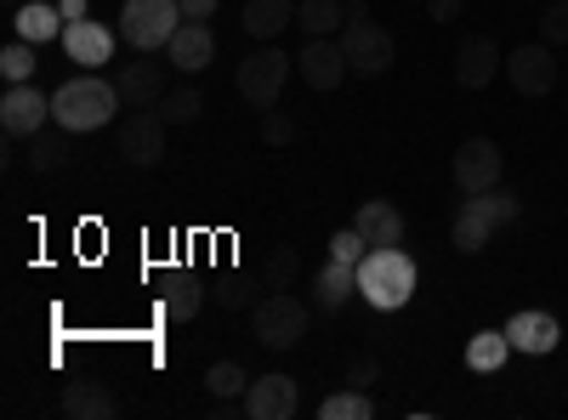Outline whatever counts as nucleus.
I'll list each match as a JSON object with an SVG mask.
<instances>
[{"mask_svg": "<svg viewBox=\"0 0 568 420\" xmlns=\"http://www.w3.org/2000/svg\"><path fill=\"white\" fill-rule=\"evenodd\" d=\"M120 103H125V98H120L114 80H103L98 69H80L74 80H63V85L52 91V125H63L69 136L103 131V125H114Z\"/></svg>", "mask_w": 568, "mask_h": 420, "instance_id": "nucleus-1", "label": "nucleus"}, {"mask_svg": "<svg viewBox=\"0 0 568 420\" xmlns=\"http://www.w3.org/2000/svg\"><path fill=\"white\" fill-rule=\"evenodd\" d=\"M415 262L404 256V245H369V256L358 262V296L375 313H398L415 296Z\"/></svg>", "mask_w": 568, "mask_h": 420, "instance_id": "nucleus-2", "label": "nucleus"}, {"mask_svg": "<svg viewBox=\"0 0 568 420\" xmlns=\"http://www.w3.org/2000/svg\"><path fill=\"white\" fill-rule=\"evenodd\" d=\"M291 69H296V58H284L273 40H262L256 52L233 69V85H240V98L256 109V114H267V109H278V98H284V80H291Z\"/></svg>", "mask_w": 568, "mask_h": 420, "instance_id": "nucleus-3", "label": "nucleus"}, {"mask_svg": "<svg viewBox=\"0 0 568 420\" xmlns=\"http://www.w3.org/2000/svg\"><path fill=\"white\" fill-rule=\"evenodd\" d=\"M251 330H256L262 347L291 352V347L307 336V301L291 296V290H267V296L251 307Z\"/></svg>", "mask_w": 568, "mask_h": 420, "instance_id": "nucleus-4", "label": "nucleus"}, {"mask_svg": "<svg viewBox=\"0 0 568 420\" xmlns=\"http://www.w3.org/2000/svg\"><path fill=\"white\" fill-rule=\"evenodd\" d=\"M182 7L176 0H125L120 7V34L125 45H136V52H160V45H171V34L182 29Z\"/></svg>", "mask_w": 568, "mask_h": 420, "instance_id": "nucleus-5", "label": "nucleus"}, {"mask_svg": "<svg viewBox=\"0 0 568 420\" xmlns=\"http://www.w3.org/2000/svg\"><path fill=\"white\" fill-rule=\"evenodd\" d=\"M342 52H347V69H353L358 80H375V74H387V69H393L398 45H393L387 23H375V18L364 12V18H347V29H342Z\"/></svg>", "mask_w": 568, "mask_h": 420, "instance_id": "nucleus-6", "label": "nucleus"}, {"mask_svg": "<svg viewBox=\"0 0 568 420\" xmlns=\"http://www.w3.org/2000/svg\"><path fill=\"white\" fill-rule=\"evenodd\" d=\"M165 125L171 120L160 109H131L125 125H120V136H114V154L125 165H136V171H154L165 160Z\"/></svg>", "mask_w": 568, "mask_h": 420, "instance_id": "nucleus-7", "label": "nucleus"}, {"mask_svg": "<svg viewBox=\"0 0 568 420\" xmlns=\"http://www.w3.org/2000/svg\"><path fill=\"white\" fill-rule=\"evenodd\" d=\"M500 171H506V160H500V148L489 143V136H466V143L455 148V160H449V176H455L460 194L500 188Z\"/></svg>", "mask_w": 568, "mask_h": 420, "instance_id": "nucleus-8", "label": "nucleus"}, {"mask_svg": "<svg viewBox=\"0 0 568 420\" xmlns=\"http://www.w3.org/2000/svg\"><path fill=\"white\" fill-rule=\"evenodd\" d=\"M506 80L517 85V98H546L557 85V45L529 40V45H517V52H506Z\"/></svg>", "mask_w": 568, "mask_h": 420, "instance_id": "nucleus-9", "label": "nucleus"}, {"mask_svg": "<svg viewBox=\"0 0 568 420\" xmlns=\"http://www.w3.org/2000/svg\"><path fill=\"white\" fill-rule=\"evenodd\" d=\"M45 125H52V98H45L34 80L0 91V131H7V136H34Z\"/></svg>", "mask_w": 568, "mask_h": 420, "instance_id": "nucleus-10", "label": "nucleus"}, {"mask_svg": "<svg viewBox=\"0 0 568 420\" xmlns=\"http://www.w3.org/2000/svg\"><path fill=\"white\" fill-rule=\"evenodd\" d=\"M495 74H506V58H500V45L489 34H466L455 45V85L460 91H484Z\"/></svg>", "mask_w": 568, "mask_h": 420, "instance_id": "nucleus-11", "label": "nucleus"}, {"mask_svg": "<svg viewBox=\"0 0 568 420\" xmlns=\"http://www.w3.org/2000/svg\"><path fill=\"white\" fill-rule=\"evenodd\" d=\"M240 409L251 420H291L302 409V387H296V376H262V381L245 387Z\"/></svg>", "mask_w": 568, "mask_h": 420, "instance_id": "nucleus-12", "label": "nucleus"}, {"mask_svg": "<svg viewBox=\"0 0 568 420\" xmlns=\"http://www.w3.org/2000/svg\"><path fill=\"white\" fill-rule=\"evenodd\" d=\"M307 91H342V80L353 74L347 69V52H342V40L336 34H324V40H307L302 45V58H296Z\"/></svg>", "mask_w": 568, "mask_h": 420, "instance_id": "nucleus-13", "label": "nucleus"}, {"mask_svg": "<svg viewBox=\"0 0 568 420\" xmlns=\"http://www.w3.org/2000/svg\"><path fill=\"white\" fill-rule=\"evenodd\" d=\"M506 341H511V352H524V358H546V352H557V341H562V330H557V318L551 313H540V307H524V313H511L506 324Z\"/></svg>", "mask_w": 568, "mask_h": 420, "instance_id": "nucleus-14", "label": "nucleus"}, {"mask_svg": "<svg viewBox=\"0 0 568 420\" xmlns=\"http://www.w3.org/2000/svg\"><path fill=\"white\" fill-rule=\"evenodd\" d=\"M63 52H69V63H80V69H109V63H114V29L98 23V18H80V23L63 29Z\"/></svg>", "mask_w": 568, "mask_h": 420, "instance_id": "nucleus-15", "label": "nucleus"}, {"mask_svg": "<svg viewBox=\"0 0 568 420\" xmlns=\"http://www.w3.org/2000/svg\"><path fill=\"white\" fill-rule=\"evenodd\" d=\"M114 85H120L125 109H160L171 91V74H165V63H120Z\"/></svg>", "mask_w": 568, "mask_h": 420, "instance_id": "nucleus-16", "label": "nucleus"}, {"mask_svg": "<svg viewBox=\"0 0 568 420\" xmlns=\"http://www.w3.org/2000/svg\"><path fill=\"white\" fill-rule=\"evenodd\" d=\"M171 69H182V74H200V69H211L216 63V34H211V23H200V18H187L176 34H171Z\"/></svg>", "mask_w": 568, "mask_h": 420, "instance_id": "nucleus-17", "label": "nucleus"}, {"mask_svg": "<svg viewBox=\"0 0 568 420\" xmlns=\"http://www.w3.org/2000/svg\"><path fill=\"white\" fill-rule=\"evenodd\" d=\"M353 290H358V267H353V262L329 256V262L313 273V307H318V313H342V307L353 301Z\"/></svg>", "mask_w": 568, "mask_h": 420, "instance_id": "nucleus-18", "label": "nucleus"}, {"mask_svg": "<svg viewBox=\"0 0 568 420\" xmlns=\"http://www.w3.org/2000/svg\"><path fill=\"white\" fill-rule=\"evenodd\" d=\"M160 313L171 318V324H194L200 313H205V285L187 267H176L171 278H165V290H160Z\"/></svg>", "mask_w": 568, "mask_h": 420, "instance_id": "nucleus-19", "label": "nucleus"}, {"mask_svg": "<svg viewBox=\"0 0 568 420\" xmlns=\"http://www.w3.org/2000/svg\"><path fill=\"white\" fill-rule=\"evenodd\" d=\"M353 227L364 233L369 245H404V211L393 199H364L353 211Z\"/></svg>", "mask_w": 568, "mask_h": 420, "instance_id": "nucleus-20", "label": "nucleus"}, {"mask_svg": "<svg viewBox=\"0 0 568 420\" xmlns=\"http://www.w3.org/2000/svg\"><path fill=\"white\" fill-rule=\"evenodd\" d=\"M63 414L69 420H114L120 414V398L103 381H69L63 387Z\"/></svg>", "mask_w": 568, "mask_h": 420, "instance_id": "nucleus-21", "label": "nucleus"}, {"mask_svg": "<svg viewBox=\"0 0 568 420\" xmlns=\"http://www.w3.org/2000/svg\"><path fill=\"white\" fill-rule=\"evenodd\" d=\"M12 29H18V40H29V45H45V40H63V12L58 7H45V0H23V7H12Z\"/></svg>", "mask_w": 568, "mask_h": 420, "instance_id": "nucleus-22", "label": "nucleus"}, {"mask_svg": "<svg viewBox=\"0 0 568 420\" xmlns=\"http://www.w3.org/2000/svg\"><path fill=\"white\" fill-rule=\"evenodd\" d=\"M489 233H495V222L484 216V205L478 199H460V211H455V222H449V245L460 250V256H478L484 245H489Z\"/></svg>", "mask_w": 568, "mask_h": 420, "instance_id": "nucleus-23", "label": "nucleus"}, {"mask_svg": "<svg viewBox=\"0 0 568 420\" xmlns=\"http://www.w3.org/2000/svg\"><path fill=\"white\" fill-rule=\"evenodd\" d=\"M245 34L251 40H278L284 29L296 23V0H245Z\"/></svg>", "mask_w": 568, "mask_h": 420, "instance_id": "nucleus-24", "label": "nucleus"}, {"mask_svg": "<svg viewBox=\"0 0 568 420\" xmlns=\"http://www.w3.org/2000/svg\"><path fill=\"white\" fill-rule=\"evenodd\" d=\"M23 160H29V171H34V176H45V171H63V165H69V131H63V125H45V131H34Z\"/></svg>", "mask_w": 568, "mask_h": 420, "instance_id": "nucleus-25", "label": "nucleus"}, {"mask_svg": "<svg viewBox=\"0 0 568 420\" xmlns=\"http://www.w3.org/2000/svg\"><path fill=\"white\" fill-rule=\"evenodd\" d=\"M296 23H302L307 40L342 34V29H347V0H302V7H296Z\"/></svg>", "mask_w": 568, "mask_h": 420, "instance_id": "nucleus-26", "label": "nucleus"}, {"mask_svg": "<svg viewBox=\"0 0 568 420\" xmlns=\"http://www.w3.org/2000/svg\"><path fill=\"white\" fill-rule=\"evenodd\" d=\"M511 358V341H506V330H478L466 341V369H478V376H495V369Z\"/></svg>", "mask_w": 568, "mask_h": 420, "instance_id": "nucleus-27", "label": "nucleus"}, {"mask_svg": "<svg viewBox=\"0 0 568 420\" xmlns=\"http://www.w3.org/2000/svg\"><path fill=\"white\" fill-rule=\"evenodd\" d=\"M296 273H302V250H296V245H273L256 278H262V290H291Z\"/></svg>", "mask_w": 568, "mask_h": 420, "instance_id": "nucleus-28", "label": "nucleus"}, {"mask_svg": "<svg viewBox=\"0 0 568 420\" xmlns=\"http://www.w3.org/2000/svg\"><path fill=\"white\" fill-rule=\"evenodd\" d=\"M369 414H375V403H369V392H364V387L329 392V398L318 403V420H369Z\"/></svg>", "mask_w": 568, "mask_h": 420, "instance_id": "nucleus-29", "label": "nucleus"}, {"mask_svg": "<svg viewBox=\"0 0 568 420\" xmlns=\"http://www.w3.org/2000/svg\"><path fill=\"white\" fill-rule=\"evenodd\" d=\"M256 285H262V278H251V273H222L211 296H216V307L240 313V307H256Z\"/></svg>", "mask_w": 568, "mask_h": 420, "instance_id": "nucleus-30", "label": "nucleus"}, {"mask_svg": "<svg viewBox=\"0 0 568 420\" xmlns=\"http://www.w3.org/2000/svg\"><path fill=\"white\" fill-rule=\"evenodd\" d=\"M34 69H40V45H29V40H12L7 52H0V74H7V85L34 80Z\"/></svg>", "mask_w": 568, "mask_h": 420, "instance_id": "nucleus-31", "label": "nucleus"}, {"mask_svg": "<svg viewBox=\"0 0 568 420\" xmlns=\"http://www.w3.org/2000/svg\"><path fill=\"white\" fill-rule=\"evenodd\" d=\"M205 387H211V398H245L251 376H245V363L222 358V363H211V369H205Z\"/></svg>", "mask_w": 568, "mask_h": 420, "instance_id": "nucleus-32", "label": "nucleus"}, {"mask_svg": "<svg viewBox=\"0 0 568 420\" xmlns=\"http://www.w3.org/2000/svg\"><path fill=\"white\" fill-rule=\"evenodd\" d=\"M200 109H205L200 85H176V91H165V103H160V114H165L171 125H194V120H200Z\"/></svg>", "mask_w": 568, "mask_h": 420, "instance_id": "nucleus-33", "label": "nucleus"}, {"mask_svg": "<svg viewBox=\"0 0 568 420\" xmlns=\"http://www.w3.org/2000/svg\"><path fill=\"white\" fill-rule=\"evenodd\" d=\"M535 29H540L546 45H562V40H568V0H546L540 18H535Z\"/></svg>", "mask_w": 568, "mask_h": 420, "instance_id": "nucleus-34", "label": "nucleus"}, {"mask_svg": "<svg viewBox=\"0 0 568 420\" xmlns=\"http://www.w3.org/2000/svg\"><path fill=\"white\" fill-rule=\"evenodd\" d=\"M329 256H336V262H364L369 256V239H364V233L358 227H336V233H329Z\"/></svg>", "mask_w": 568, "mask_h": 420, "instance_id": "nucleus-35", "label": "nucleus"}, {"mask_svg": "<svg viewBox=\"0 0 568 420\" xmlns=\"http://www.w3.org/2000/svg\"><path fill=\"white\" fill-rule=\"evenodd\" d=\"M262 136H267V148H291L296 143V120L284 114V109H267L262 114Z\"/></svg>", "mask_w": 568, "mask_h": 420, "instance_id": "nucleus-36", "label": "nucleus"}, {"mask_svg": "<svg viewBox=\"0 0 568 420\" xmlns=\"http://www.w3.org/2000/svg\"><path fill=\"white\" fill-rule=\"evenodd\" d=\"M466 12V0H426V18H433V23H455Z\"/></svg>", "mask_w": 568, "mask_h": 420, "instance_id": "nucleus-37", "label": "nucleus"}, {"mask_svg": "<svg viewBox=\"0 0 568 420\" xmlns=\"http://www.w3.org/2000/svg\"><path fill=\"white\" fill-rule=\"evenodd\" d=\"M375 376H382V363H375V358H358V363H353V376H347V387H369Z\"/></svg>", "mask_w": 568, "mask_h": 420, "instance_id": "nucleus-38", "label": "nucleus"}, {"mask_svg": "<svg viewBox=\"0 0 568 420\" xmlns=\"http://www.w3.org/2000/svg\"><path fill=\"white\" fill-rule=\"evenodd\" d=\"M176 7H182V18H200V23H205V18L216 12V0H176Z\"/></svg>", "mask_w": 568, "mask_h": 420, "instance_id": "nucleus-39", "label": "nucleus"}, {"mask_svg": "<svg viewBox=\"0 0 568 420\" xmlns=\"http://www.w3.org/2000/svg\"><path fill=\"white\" fill-rule=\"evenodd\" d=\"M58 12H63V23H80V18H91V12H85V0H58Z\"/></svg>", "mask_w": 568, "mask_h": 420, "instance_id": "nucleus-40", "label": "nucleus"}, {"mask_svg": "<svg viewBox=\"0 0 568 420\" xmlns=\"http://www.w3.org/2000/svg\"><path fill=\"white\" fill-rule=\"evenodd\" d=\"M7 7H23V0H7Z\"/></svg>", "mask_w": 568, "mask_h": 420, "instance_id": "nucleus-41", "label": "nucleus"}, {"mask_svg": "<svg viewBox=\"0 0 568 420\" xmlns=\"http://www.w3.org/2000/svg\"><path fill=\"white\" fill-rule=\"evenodd\" d=\"M420 7H426V0H420Z\"/></svg>", "mask_w": 568, "mask_h": 420, "instance_id": "nucleus-42", "label": "nucleus"}]
</instances>
